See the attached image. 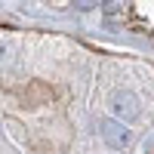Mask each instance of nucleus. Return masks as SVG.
Segmentation results:
<instances>
[{
	"label": "nucleus",
	"mask_w": 154,
	"mask_h": 154,
	"mask_svg": "<svg viewBox=\"0 0 154 154\" xmlns=\"http://www.w3.org/2000/svg\"><path fill=\"white\" fill-rule=\"evenodd\" d=\"M102 136H105V142L111 148H123V145H130V139H133V133L126 130L123 123H117V120H102Z\"/></svg>",
	"instance_id": "nucleus-1"
},
{
	"label": "nucleus",
	"mask_w": 154,
	"mask_h": 154,
	"mask_svg": "<svg viewBox=\"0 0 154 154\" xmlns=\"http://www.w3.org/2000/svg\"><path fill=\"white\" fill-rule=\"evenodd\" d=\"M111 108L117 111L123 120H133V117H139V102H136L130 93H117V96H114V105H111Z\"/></svg>",
	"instance_id": "nucleus-2"
}]
</instances>
